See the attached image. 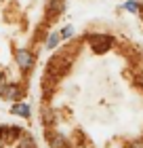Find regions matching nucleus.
<instances>
[{"label": "nucleus", "mask_w": 143, "mask_h": 148, "mask_svg": "<svg viewBox=\"0 0 143 148\" xmlns=\"http://www.w3.org/2000/svg\"><path fill=\"white\" fill-rule=\"evenodd\" d=\"M88 45H91L93 51L105 53L112 47V36H107V34H91L88 36Z\"/></svg>", "instance_id": "f257e3e1"}, {"label": "nucleus", "mask_w": 143, "mask_h": 148, "mask_svg": "<svg viewBox=\"0 0 143 148\" xmlns=\"http://www.w3.org/2000/svg\"><path fill=\"white\" fill-rule=\"evenodd\" d=\"M15 62L21 70H30L32 64H34V57H32V53L28 49H17L15 51Z\"/></svg>", "instance_id": "f03ea898"}, {"label": "nucleus", "mask_w": 143, "mask_h": 148, "mask_svg": "<svg viewBox=\"0 0 143 148\" xmlns=\"http://www.w3.org/2000/svg\"><path fill=\"white\" fill-rule=\"evenodd\" d=\"M2 97L4 99H9V102H17V97H19V89L15 85H6L4 87V91H2Z\"/></svg>", "instance_id": "7ed1b4c3"}, {"label": "nucleus", "mask_w": 143, "mask_h": 148, "mask_svg": "<svg viewBox=\"0 0 143 148\" xmlns=\"http://www.w3.org/2000/svg\"><path fill=\"white\" fill-rule=\"evenodd\" d=\"M11 112H13V114H21V116H25V119H28V116H30V106L25 104V102H21V104H15V106L11 108Z\"/></svg>", "instance_id": "20e7f679"}, {"label": "nucleus", "mask_w": 143, "mask_h": 148, "mask_svg": "<svg viewBox=\"0 0 143 148\" xmlns=\"http://www.w3.org/2000/svg\"><path fill=\"white\" fill-rule=\"evenodd\" d=\"M61 36L57 34V32H53V34H49V38H46V49H55V47L59 45Z\"/></svg>", "instance_id": "39448f33"}, {"label": "nucleus", "mask_w": 143, "mask_h": 148, "mask_svg": "<svg viewBox=\"0 0 143 148\" xmlns=\"http://www.w3.org/2000/svg\"><path fill=\"white\" fill-rule=\"evenodd\" d=\"M51 148H65V140L61 136H55L51 140Z\"/></svg>", "instance_id": "423d86ee"}, {"label": "nucleus", "mask_w": 143, "mask_h": 148, "mask_svg": "<svg viewBox=\"0 0 143 148\" xmlns=\"http://www.w3.org/2000/svg\"><path fill=\"white\" fill-rule=\"evenodd\" d=\"M59 36L63 38V40H67V38H72V36H74V28H72V25H65V28L61 30V34H59Z\"/></svg>", "instance_id": "0eeeda50"}, {"label": "nucleus", "mask_w": 143, "mask_h": 148, "mask_svg": "<svg viewBox=\"0 0 143 148\" xmlns=\"http://www.w3.org/2000/svg\"><path fill=\"white\" fill-rule=\"evenodd\" d=\"M124 9H126V11H131V13H137V11H139V4H137V2H133V0H128V2L124 4Z\"/></svg>", "instance_id": "6e6552de"}, {"label": "nucleus", "mask_w": 143, "mask_h": 148, "mask_svg": "<svg viewBox=\"0 0 143 148\" xmlns=\"http://www.w3.org/2000/svg\"><path fill=\"white\" fill-rule=\"evenodd\" d=\"M6 85H9V83H6V78L2 76V74H0V95H2V91H4V87Z\"/></svg>", "instance_id": "1a4fd4ad"}, {"label": "nucleus", "mask_w": 143, "mask_h": 148, "mask_svg": "<svg viewBox=\"0 0 143 148\" xmlns=\"http://www.w3.org/2000/svg\"><path fill=\"white\" fill-rule=\"evenodd\" d=\"M133 148H143V144L139 142V144H133Z\"/></svg>", "instance_id": "9d476101"}, {"label": "nucleus", "mask_w": 143, "mask_h": 148, "mask_svg": "<svg viewBox=\"0 0 143 148\" xmlns=\"http://www.w3.org/2000/svg\"><path fill=\"white\" fill-rule=\"evenodd\" d=\"M0 148H2V140H0Z\"/></svg>", "instance_id": "9b49d317"}]
</instances>
